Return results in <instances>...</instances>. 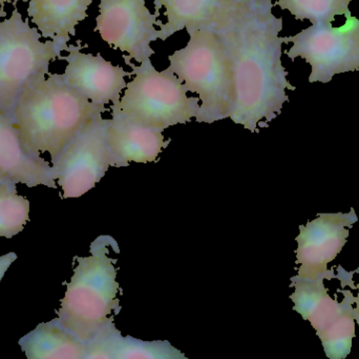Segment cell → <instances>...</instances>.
<instances>
[{
    "label": "cell",
    "mask_w": 359,
    "mask_h": 359,
    "mask_svg": "<svg viewBox=\"0 0 359 359\" xmlns=\"http://www.w3.org/2000/svg\"><path fill=\"white\" fill-rule=\"evenodd\" d=\"M272 0H228L207 25L225 48L234 80L230 119L251 133L276 119L297 88L282 63L283 18L272 13Z\"/></svg>",
    "instance_id": "obj_1"
},
{
    "label": "cell",
    "mask_w": 359,
    "mask_h": 359,
    "mask_svg": "<svg viewBox=\"0 0 359 359\" xmlns=\"http://www.w3.org/2000/svg\"><path fill=\"white\" fill-rule=\"evenodd\" d=\"M38 73L21 91L12 118L29 155H58L97 114L107 111L69 86L63 74Z\"/></svg>",
    "instance_id": "obj_2"
},
{
    "label": "cell",
    "mask_w": 359,
    "mask_h": 359,
    "mask_svg": "<svg viewBox=\"0 0 359 359\" xmlns=\"http://www.w3.org/2000/svg\"><path fill=\"white\" fill-rule=\"evenodd\" d=\"M115 242L100 236L90 246V255L77 257L67 292L61 299L56 320L83 343H88L121 310L116 259L109 256Z\"/></svg>",
    "instance_id": "obj_3"
},
{
    "label": "cell",
    "mask_w": 359,
    "mask_h": 359,
    "mask_svg": "<svg viewBox=\"0 0 359 359\" xmlns=\"http://www.w3.org/2000/svg\"><path fill=\"white\" fill-rule=\"evenodd\" d=\"M186 31L189 40L183 48L168 56V67L184 82L188 92L198 95L202 105L196 122L212 124L229 118L234 105L229 57L210 27Z\"/></svg>",
    "instance_id": "obj_4"
},
{
    "label": "cell",
    "mask_w": 359,
    "mask_h": 359,
    "mask_svg": "<svg viewBox=\"0 0 359 359\" xmlns=\"http://www.w3.org/2000/svg\"><path fill=\"white\" fill-rule=\"evenodd\" d=\"M123 59L132 67L135 77L128 82L123 96L111 105V113L160 131L187 124L196 117L200 98L188 97L185 84L170 67L159 72L151 58L140 65H134L126 54Z\"/></svg>",
    "instance_id": "obj_5"
},
{
    "label": "cell",
    "mask_w": 359,
    "mask_h": 359,
    "mask_svg": "<svg viewBox=\"0 0 359 359\" xmlns=\"http://www.w3.org/2000/svg\"><path fill=\"white\" fill-rule=\"evenodd\" d=\"M60 46L41 41L37 27H29L17 8L0 21V111L11 116L27 82L38 73L50 74V63L60 58Z\"/></svg>",
    "instance_id": "obj_6"
},
{
    "label": "cell",
    "mask_w": 359,
    "mask_h": 359,
    "mask_svg": "<svg viewBox=\"0 0 359 359\" xmlns=\"http://www.w3.org/2000/svg\"><path fill=\"white\" fill-rule=\"evenodd\" d=\"M346 17L341 27L313 23L297 35L284 37V44H293L285 52L287 56L292 61L302 57L311 65L310 84H328L337 74L359 71V19L351 12Z\"/></svg>",
    "instance_id": "obj_7"
},
{
    "label": "cell",
    "mask_w": 359,
    "mask_h": 359,
    "mask_svg": "<svg viewBox=\"0 0 359 359\" xmlns=\"http://www.w3.org/2000/svg\"><path fill=\"white\" fill-rule=\"evenodd\" d=\"M105 130L107 119L97 114L52 158L55 179L65 200L81 197L94 189L111 166Z\"/></svg>",
    "instance_id": "obj_8"
},
{
    "label": "cell",
    "mask_w": 359,
    "mask_h": 359,
    "mask_svg": "<svg viewBox=\"0 0 359 359\" xmlns=\"http://www.w3.org/2000/svg\"><path fill=\"white\" fill-rule=\"evenodd\" d=\"M159 16L149 12L145 0H100L94 31L114 50L141 63L155 54L151 44L159 39Z\"/></svg>",
    "instance_id": "obj_9"
},
{
    "label": "cell",
    "mask_w": 359,
    "mask_h": 359,
    "mask_svg": "<svg viewBox=\"0 0 359 359\" xmlns=\"http://www.w3.org/2000/svg\"><path fill=\"white\" fill-rule=\"evenodd\" d=\"M318 216L299 227L297 237V276L331 280L335 278V271L328 270V265L347 244L350 230L358 223V217L354 209L348 213H320Z\"/></svg>",
    "instance_id": "obj_10"
},
{
    "label": "cell",
    "mask_w": 359,
    "mask_h": 359,
    "mask_svg": "<svg viewBox=\"0 0 359 359\" xmlns=\"http://www.w3.org/2000/svg\"><path fill=\"white\" fill-rule=\"evenodd\" d=\"M86 46H81L80 41L78 46L71 44L67 48L69 55L59 58L67 63L63 73L65 80L99 107L118 103L122 91L128 86L126 77L133 76V72H126L123 67L105 60L100 53L96 56L82 53V48Z\"/></svg>",
    "instance_id": "obj_11"
},
{
    "label": "cell",
    "mask_w": 359,
    "mask_h": 359,
    "mask_svg": "<svg viewBox=\"0 0 359 359\" xmlns=\"http://www.w3.org/2000/svg\"><path fill=\"white\" fill-rule=\"evenodd\" d=\"M107 145L111 154V166H130V162L149 164L157 162L160 153L170 145L163 131L130 122L119 114L111 113L107 119Z\"/></svg>",
    "instance_id": "obj_12"
},
{
    "label": "cell",
    "mask_w": 359,
    "mask_h": 359,
    "mask_svg": "<svg viewBox=\"0 0 359 359\" xmlns=\"http://www.w3.org/2000/svg\"><path fill=\"white\" fill-rule=\"evenodd\" d=\"M326 278L314 280L301 278L295 275L291 278V287L294 291L290 295L293 310L305 320H308L318 333V337L334 326L341 318L354 313V295L351 291L343 290L344 299L337 301L329 294L325 286Z\"/></svg>",
    "instance_id": "obj_13"
},
{
    "label": "cell",
    "mask_w": 359,
    "mask_h": 359,
    "mask_svg": "<svg viewBox=\"0 0 359 359\" xmlns=\"http://www.w3.org/2000/svg\"><path fill=\"white\" fill-rule=\"evenodd\" d=\"M0 174L29 188L37 185L57 189L53 167L42 157L29 155L21 145L11 116L0 111Z\"/></svg>",
    "instance_id": "obj_14"
},
{
    "label": "cell",
    "mask_w": 359,
    "mask_h": 359,
    "mask_svg": "<svg viewBox=\"0 0 359 359\" xmlns=\"http://www.w3.org/2000/svg\"><path fill=\"white\" fill-rule=\"evenodd\" d=\"M84 359H187L170 341H144L123 337L114 318L86 343Z\"/></svg>",
    "instance_id": "obj_15"
},
{
    "label": "cell",
    "mask_w": 359,
    "mask_h": 359,
    "mask_svg": "<svg viewBox=\"0 0 359 359\" xmlns=\"http://www.w3.org/2000/svg\"><path fill=\"white\" fill-rule=\"evenodd\" d=\"M94 0H29L27 15L41 38H50L63 51L69 48L78 23L88 18Z\"/></svg>",
    "instance_id": "obj_16"
},
{
    "label": "cell",
    "mask_w": 359,
    "mask_h": 359,
    "mask_svg": "<svg viewBox=\"0 0 359 359\" xmlns=\"http://www.w3.org/2000/svg\"><path fill=\"white\" fill-rule=\"evenodd\" d=\"M27 359H84L86 344L59 324L56 318L41 322L19 339Z\"/></svg>",
    "instance_id": "obj_17"
},
{
    "label": "cell",
    "mask_w": 359,
    "mask_h": 359,
    "mask_svg": "<svg viewBox=\"0 0 359 359\" xmlns=\"http://www.w3.org/2000/svg\"><path fill=\"white\" fill-rule=\"evenodd\" d=\"M228 0H155L156 14L165 8L166 22L157 21L159 39L165 41L177 32L184 29L208 25Z\"/></svg>",
    "instance_id": "obj_18"
},
{
    "label": "cell",
    "mask_w": 359,
    "mask_h": 359,
    "mask_svg": "<svg viewBox=\"0 0 359 359\" xmlns=\"http://www.w3.org/2000/svg\"><path fill=\"white\" fill-rule=\"evenodd\" d=\"M29 219V202L17 193L16 183H0V237L18 235Z\"/></svg>",
    "instance_id": "obj_19"
},
{
    "label": "cell",
    "mask_w": 359,
    "mask_h": 359,
    "mask_svg": "<svg viewBox=\"0 0 359 359\" xmlns=\"http://www.w3.org/2000/svg\"><path fill=\"white\" fill-rule=\"evenodd\" d=\"M352 0H276L274 6L287 10L297 20H310L313 23L332 22L337 15L351 12Z\"/></svg>",
    "instance_id": "obj_20"
},
{
    "label": "cell",
    "mask_w": 359,
    "mask_h": 359,
    "mask_svg": "<svg viewBox=\"0 0 359 359\" xmlns=\"http://www.w3.org/2000/svg\"><path fill=\"white\" fill-rule=\"evenodd\" d=\"M17 259V254L14 252L8 253V254L2 255L0 257V282H1L2 278H4V274L8 271V268L12 266Z\"/></svg>",
    "instance_id": "obj_21"
},
{
    "label": "cell",
    "mask_w": 359,
    "mask_h": 359,
    "mask_svg": "<svg viewBox=\"0 0 359 359\" xmlns=\"http://www.w3.org/2000/svg\"><path fill=\"white\" fill-rule=\"evenodd\" d=\"M355 289L358 290V296H354V305H355V308H353V311L355 322H358L359 325V284L356 285Z\"/></svg>",
    "instance_id": "obj_22"
},
{
    "label": "cell",
    "mask_w": 359,
    "mask_h": 359,
    "mask_svg": "<svg viewBox=\"0 0 359 359\" xmlns=\"http://www.w3.org/2000/svg\"><path fill=\"white\" fill-rule=\"evenodd\" d=\"M15 1H19V0H15ZM25 1H27V0H25ZM10 2H12V0H0V6H1V10L4 8V6L6 4H10Z\"/></svg>",
    "instance_id": "obj_23"
},
{
    "label": "cell",
    "mask_w": 359,
    "mask_h": 359,
    "mask_svg": "<svg viewBox=\"0 0 359 359\" xmlns=\"http://www.w3.org/2000/svg\"><path fill=\"white\" fill-rule=\"evenodd\" d=\"M6 179L8 178H6V177H4V175L0 174V183H1V181H6Z\"/></svg>",
    "instance_id": "obj_24"
}]
</instances>
